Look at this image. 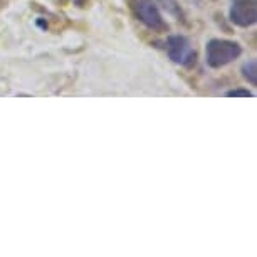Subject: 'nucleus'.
<instances>
[{"label":"nucleus","instance_id":"1","mask_svg":"<svg viewBox=\"0 0 257 257\" xmlns=\"http://www.w3.org/2000/svg\"><path fill=\"white\" fill-rule=\"evenodd\" d=\"M242 54V47L239 42L229 41V39H210L205 47V59L207 64L213 69H220Z\"/></svg>","mask_w":257,"mask_h":257},{"label":"nucleus","instance_id":"2","mask_svg":"<svg viewBox=\"0 0 257 257\" xmlns=\"http://www.w3.org/2000/svg\"><path fill=\"white\" fill-rule=\"evenodd\" d=\"M126 4L135 19L142 22L145 27H148L150 31L157 34L168 32V24L165 22L162 12L153 0H126Z\"/></svg>","mask_w":257,"mask_h":257},{"label":"nucleus","instance_id":"3","mask_svg":"<svg viewBox=\"0 0 257 257\" xmlns=\"http://www.w3.org/2000/svg\"><path fill=\"white\" fill-rule=\"evenodd\" d=\"M167 52L173 62L187 69H192L197 64V52L192 49L188 39L183 36H170L167 39Z\"/></svg>","mask_w":257,"mask_h":257},{"label":"nucleus","instance_id":"4","mask_svg":"<svg viewBox=\"0 0 257 257\" xmlns=\"http://www.w3.org/2000/svg\"><path fill=\"white\" fill-rule=\"evenodd\" d=\"M229 21L237 27H250L257 22L255 0H234L229 11Z\"/></svg>","mask_w":257,"mask_h":257},{"label":"nucleus","instance_id":"5","mask_svg":"<svg viewBox=\"0 0 257 257\" xmlns=\"http://www.w3.org/2000/svg\"><path fill=\"white\" fill-rule=\"evenodd\" d=\"M158 4H160V7H162L168 16H172L173 19H175V21L182 22V24H187V16H185V12H183V9L180 7V4H178L177 0H158Z\"/></svg>","mask_w":257,"mask_h":257},{"label":"nucleus","instance_id":"6","mask_svg":"<svg viewBox=\"0 0 257 257\" xmlns=\"http://www.w3.org/2000/svg\"><path fill=\"white\" fill-rule=\"evenodd\" d=\"M242 76H244V79L249 82L250 86L257 84V62L254 59L242 64Z\"/></svg>","mask_w":257,"mask_h":257},{"label":"nucleus","instance_id":"7","mask_svg":"<svg viewBox=\"0 0 257 257\" xmlns=\"http://www.w3.org/2000/svg\"><path fill=\"white\" fill-rule=\"evenodd\" d=\"M225 96H229V98H252V94L249 89H245V88H235V89H230V91H227Z\"/></svg>","mask_w":257,"mask_h":257},{"label":"nucleus","instance_id":"8","mask_svg":"<svg viewBox=\"0 0 257 257\" xmlns=\"http://www.w3.org/2000/svg\"><path fill=\"white\" fill-rule=\"evenodd\" d=\"M72 4H74L77 9H86V7H89L91 0H72Z\"/></svg>","mask_w":257,"mask_h":257},{"label":"nucleus","instance_id":"9","mask_svg":"<svg viewBox=\"0 0 257 257\" xmlns=\"http://www.w3.org/2000/svg\"><path fill=\"white\" fill-rule=\"evenodd\" d=\"M52 2H54L56 6H59V7H64V6H67V2H69V0H52Z\"/></svg>","mask_w":257,"mask_h":257},{"label":"nucleus","instance_id":"10","mask_svg":"<svg viewBox=\"0 0 257 257\" xmlns=\"http://www.w3.org/2000/svg\"><path fill=\"white\" fill-rule=\"evenodd\" d=\"M37 26H39V27H42V29H47V27H49V26H47V22L41 21V19H37Z\"/></svg>","mask_w":257,"mask_h":257},{"label":"nucleus","instance_id":"11","mask_svg":"<svg viewBox=\"0 0 257 257\" xmlns=\"http://www.w3.org/2000/svg\"><path fill=\"white\" fill-rule=\"evenodd\" d=\"M4 7H6V0H0V11H2Z\"/></svg>","mask_w":257,"mask_h":257}]
</instances>
